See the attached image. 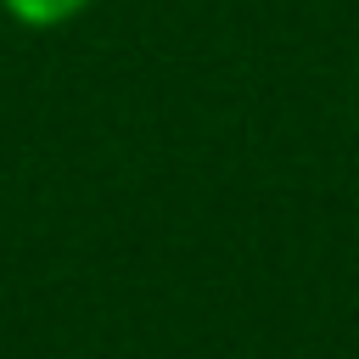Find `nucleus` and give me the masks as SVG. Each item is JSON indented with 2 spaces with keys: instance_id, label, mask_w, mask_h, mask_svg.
<instances>
[{
  "instance_id": "nucleus-1",
  "label": "nucleus",
  "mask_w": 359,
  "mask_h": 359,
  "mask_svg": "<svg viewBox=\"0 0 359 359\" xmlns=\"http://www.w3.org/2000/svg\"><path fill=\"white\" fill-rule=\"evenodd\" d=\"M0 6H6V17L22 22V28H62V22H73L90 0H0Z\"/></svg>"
}]
</instances>
